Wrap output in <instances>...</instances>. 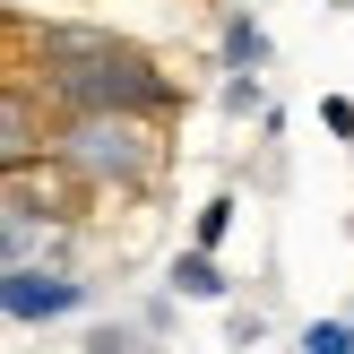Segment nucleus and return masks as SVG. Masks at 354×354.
I'll list each match as a JSON object with an SVG mask.
<instances>
[{
    "label": "nucleus",
    "mask_w": 354,
    "mask_h": 354,
    "mask_svg": "<svg viewBox=\"0 0 354 354\" xmlns=\"http://www.w3.org/2000/svg\"><path fill=\"white\" fill-rule=\"evenodd\" d=\"M26 61H35V95L52 113H138V121H156L182 95L113 26H26Z\"/></svg>",
    "instance_id": "1"
},
{
    "label": "nucleus",
    "mask_w": 354,
    "mask_h": 354,
    "mask_svg": "<svg viewBox=\"0 0 354 354\" xmlns=\"http://www.w3.org/2000/svg\"><path fill=\"white\" fill-rule=\"evenodd\" d=\"M52 165L78 190H147L165 165V138L138 113H69L52 121Z\"/></svg>",
    "instance_id": "2"
},
{
    "label": "nucleus",
    "mask_w": 354,
    "mask_h": 354,
    "mask_svg": "<svg viewBox=\"0 0 354 354\" xmlns=\"http://www.w3.org/2000/svg\"><path fill=\"white\" fill-rule=\"evenodd\" d=\"M86 303V277L69 268H44V259H26V268H0V311L9 320H61V311Z\"/></svg>",
    "instance_id": "3"
},
{
    "label": "nucleus",
    "mask_w": 354,
    "mask_h": 354,
    "mask_svg": "<svg viewBox=\"0 0 354 354\" xmlns=\"http://www.w3.org/2000/svg\"><path fill=\"white\" fill-rule=\"evenodd\" d=\"M52 156V104L35 86H0V173H35Z\"/></svg>",
    "instance_id": "4"
},
{
    "label": "nucleus",
    "mask_w": 354,
    "mask_h": 354,
    "mask_svg": "<svg viewBox=\"0 0 354 354\" xmlns=\"http://www.w3.org/2000/svg\"><path fill=\"white\" fill-rule=\"evenodd\" d=\"M259 61H268V35H259L251 17H225V69H242V78H259Z\"/></svg>",
    "instance_id": "5"
},
{
    "label": "nucleus",
    "mask_w": 354,
    "mask_h": 354,
    "mask_svg": "<svg viewBox=\"0 0 354 354\" xmlns=\"http://www.w3.org/2000/svg\"><path fill=\"white\" fill-rule=\"evenodd\" d=\"M173 286H182L190 303H216V294H225V268L207 251H182V259H173Z\"/></svg>",
    "instance_id": "6"
},
{
    "label": "nucleus",
    "mask_w": 354,
    "mask_h": 354,
    "mask_svg": "<svg viewBox=\"0 0 354 354\" xmlns=\"http://www.w3.org/2000/svg\"><path fill=\"white\" fill-rule=\"evenodd\" d=\"M303 354H354V320H311L303 328Z\"/></svg>",
    "instance_id": "7"
},
{
    "label": "nucleus",
    "mask_w": 354,
    "mask_h": 354,
    "mask_svg": "<svg viewBox=\"0 0 354 354\" xmlns=\"http://www.w3.org/2000/svg\"><path fill=\"white\" fill-rule=\"evenodd\" d=\"M225 225H234V199H207V207H199V251H216Z\"/></svg>",
    "instance_id": "8"
},
{
    "label": "nucleus",
    "mask_w": 354,
    "mask_h": 354,
    "mask_svg": "<svg viewBox=\"0 0 354 354\" xmlns=\"http://www.w3.org/2000/svg\"><path fill=\"white\" fill-rule=\"evenodd\" d=\"M320 121H328L337 138H354V104H346V95H328V104H320Z\"/></svg>",
    "instance_id": "9"
},
{
    "label": "nucleus",
    "mask_w": 354,
    "mask_h": 354,
    "mask_svg": "<svg viewBox=\"0 0 354 354\" xmlns=\"http://www.w3.org/2000/svg\"><path fill=\"white\" fill-rule=\"evenodd\" d=\"M86 354H130V337H121V328H95V337H86Z\"/></svg>",
    "instance_id": "10"
}]
</instances>
